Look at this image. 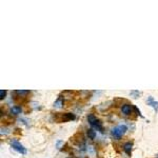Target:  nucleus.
Returning <instances> with one entry per match:
<instances>
[{
	"mask_svg": "<svg viewBox=\"0 0 158 158\" xmlns=\"http://www.w3.org/2000/svg\"><path fill=\"white\" fill-rule=\"evenodd\" d=\"M88 121H89L90 125H91L93 128H95L97 131L103 132L102 122H101V121L99 120V119H98V118L96 117L95 115H93V114H90V115H88Z\"/></svg>",
	"mask_w": 158,
	"mask_h": 158,
	"instance_id": "nucleus-1",
	"label": "nucleus"
},
{
	"mask_svg": "<svg viewBox=\"0 0 158 158\" xmlns=\"http://www.w3.org/2000/svg\"><path fill=\"white\" fill-rule=\"evenodd\" d=\"M127 130H128L127 125H118V127L114 128V129L112 130V135H113L115 138H120L121 136L127 132Z\"/></svg>",
	"mask_w": 158,
	"mask_h": 158,
	"instance_id": "nucleus-2",
	"label": "nucleus"
},
{
	"mask_svg": "<svg viewBox=\"0 0 158 158\" xmlns=\"http://www.w3.org/2000/svg\"><path fill=\"white\" fill-rule=\"evenodd\" d=\"M11 145H12V148H13L14 150H16V151L19 152L20 154H25V153H27V149H25V148L23 147V145H21V143L19 142L18 140H15V139L11 140Z\"/></svg>",
	"mask_w": 158,
	"mask_h": 158,
	"instance_id": "nucleus-3",
	"label": "nucleus"
},
{
	"mask_svg": "<svg viewBox=\"0 0 158 158\" xmlns=\"http://www.w3.org/2000/svg\"><path fill=\"white\" fill-rule=\"evenodd\" d=\"M132 105H123L122 108H121V112H122V114H125V115H130V114L132 113Z\"/></svg>",
	"mask_w": 158,
	"mask_h": 158,
	"instance_id": "nucleus-4",
	"label": "nucleus"
},
{
	"mask_svg": "<svg viewBox=\"0 0 158 158\" xmlns=\"http://www.w3.org/2000/svg\"><path fill=\"white\" fill-rule=\"evenodd\" d=\"M21 107H19V105H14V107L11 108V113L13 114V115H18V114L21 113Z\"/></svg>",
	"mask_w": 158,
	"mask_h": 158,
	"instance_id": "nucleus-5",
	"label": "nucleus"
},
{
	"mask_svg": "<svg viewBox=\"0 0 158 158\" xmlns=\"http://www.w3.org/2000/svg\"><path fill=\"white\" fill-rule=\"evenodd\" d=\"M123 150L128 155H131V151H132V143L131 142H127L123 145Z\"/></svg>",
	"mask_w": 158,
	"mask_h": 158,
	"instance_id": "nucleus-6",
	"label": "nucleus"
},
{
	"mask_svg": "<svg viewBox=\"0 0 158 158\" xmlns=\"http://www.w3.org/2000/svg\"><path fill=\"white\" fill-rule=\"evenodd\" d=\"M148 103H149L150 105H152V107H153L154 109L156 110V111L158 110V102L154 101V99L152 97H149V99H148Z\"/></svg>",
	"mask_w": 158,
	"mask_h": 158,
	"instance_id": "nucleus-7",
	"label": "nucleus"
},
{
	"mask_svg": "<svg viewBox=\"0 0 158 158\" xmlns=\"http://www.w3.org/2000/svg\"><path fill=\"white\" fill-rule=\"evenodd\" d=\"M87 134H88V137H89V139H95V136H96V132H95V131H94V130H92V129L88 130Z\"/></svg>",
	"mask_w": 158,
	"mask_h": 158,
	"instance_id": "nucleus-8",
	"label": "nucleus"
},
{
	"mask_svg": "<svg viewBox=\"0 0 158 158\" xmlns=\"http://www.w3.org/2000/svg\"><path fill=\"white\" fill-rule=\"evenodd\" d=\"M62 105H63V102H62V98H58L57 101H56V102H55V107H57V108H61V107H62Z\"/></svg>",
	"mask_w": 158,
	"mask_h": 158,
	"instance_id": "nucleus-9",
	"label": "nucleus"
},
{
	"mask_svg": "<svg viewBox=\"0 0 158 158\" xmlns=\"http://www.w3.org/2000/svg\"><path fill=\"white\" fill-rule=\"evenodd\" d=\"M5 95H7V91H4V90H1L0 91V99L1 100H3L5 98Z\"/></svg>",
	"mask_w": 158,
	"mask_h": 158,
	"instance_id": "nucleus-10",
	"label": "nucleus"
}]
</instances>
